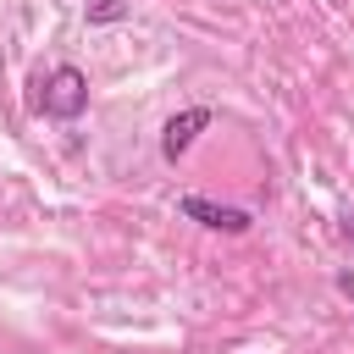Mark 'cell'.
<instances>
[{"label":"cell","instance_id":"cell-1","mask_svg":"<svg viewBox=\"0 0 354 354\" xmlns=\"http://www.w3.org/2000/svg\"><path fill=\"white\" fill-rule=\"evenodd\" d=\"M39 88H44V94H39V111L55 116V122H72V116L88 111V77H83L77 66H55Z\"/></svg>","mask_w":354,"mask_h":354},{"label":"cell","instance_id":"cell-2","mask_svg":"<svg viewBox=\"0 0 354 354\" xmlns=\"http://www.w3.org/2000/svg\"><path fill=\"white\" fill-rule=\"evenodd\" d=\"M205 127H210V111H205V105H194V111H177V116L160 127V155H166V160L188 155V144H194Z\"/></svg>","mask_w":354,"mask_h":354},{"label":"cell","instance_id":"cell-3","mask_svg":"<svg viewBox=\"0 0 354 354\" xmlns=\"http://www.w3.org/2000/svg\"><path fill=\"white\" fill-rule=\"evenodd\" d=\"M177 210H183V216H194L199 227H216V232H249V210H238V205H210V199L188 194Z\"/></svg>","mask_w":354,"mask_h":354},{"label":"cell","instance_id":"cell-4","mask_svg":"<svg viewBox=\"0 0 354 354\" xmlns=\"http://www.w3.org/2000/svg\"><path fill=\"white\" fill-rule=\"evenodd\" d=\"M122 11H127V6H122V0H100V6H94V11H88V22H116V17H122Z\"/></svg>","mask_w":354,"mask_h":354},{"label":"cell","instance_id":"cell-5","mask_svg":"<svg viewBox=\"0 0 354 354\" xmlns=\"http://www.w3.org/2000/svg\"><path fill=\"white\" fill-rule=\"evenodd\" d=\"M337 288H343V293H348V299H354V277H337Z\"/></svg>","mask_w":354,"mask_h":354},{"label":"cell","instance_id":"cell-6","mask_svg":"<svg viewBox=\"0 0 354 354\" xmlns=\"http://www.w3.org/2000/svg\"><path fill=\"white\" fill-rule=\"evenodd\" d=\"M348 238H354V216H348Z\"/></svg>","mask_w":354,"mask_h":354}]
</instances>
